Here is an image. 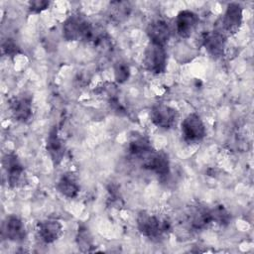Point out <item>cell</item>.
Returning <instances> with one entry per match:
<instances>
[{
  "label": "cell",
  "mask_w": 254,
  "mask_h": 254,
  "mask_svg": "<svg viewBox=\"0 0 254 254\" xmlns=\"http://www.w3.org/2000/svg\"><path fill=\"white\" fill-rule=\"evenodd\" d=\"M243 22V9L239 3L231 2L227 5L224 15L220 20L218 31L222 32L226 37L236 34Z\"/></svg>",
  "instance_id": "cell-6"
},
{
  "label": "cell",
  "mask_w": 254,
  "mask_h": 254,
  "mask_svg": "<svg viewBox=\"0 0 254 254\" xmlns=\"http://www.w3.org/2000/svg\"><path fill=\"white\" fill-rule=\"evenodd\" d=\"M76 244L81 252H91L94 249V243L91 233L84 225H80L76 234Z\"/></svg>",
  "instance_id": "cell-19"
},
{
  "label": "cell",
  "mask_w": 254,
  "mask_h": 254,
  "mask_svg": "<svg viewBox=\"0 0 254 254\" xmlns=\"http://www.w3.org/2000/svg\"><path fill=\"white\" fill-rule=\"evenodd\" d=\"M130 76V67L125 62H117L114 65V77L118 83H123Z\"/></svg>",
  "instance_id": "cell-22"
},
{
  "label": "cell",
  "mask_w": 254,
  "mask_h": 254,
  "mask_svg": "<svg viewBox=\"0 0 254 254\" xmlns=\"http://www.w3.org/2000/svg\"><path fill=\"white\" fill-rule=\"evenodd\" d=\"M143 167L158 176L165 177L170 174L169 156L164 151H152L143 159Z\"/></svg>",
  "instance_id": "cell-10"
},
{
  "label": "cell",
  "mask_w": 254,
  "mask_h": 254,
  "mask_svg": "<svg viewBox=\"0 0 254 254\" xmlns=\"http://www.w3.org/2000/svg\"><path fill=\"white\" fill-rule=\"evenodd\" d=\"M58 190L67 198H74L77 196L80 187L76 176L73 173H64L59 179L57 184Z\"/></svg>",
  "instance_id": "cell-18"
},
{
  "label": "cell",
  "mask_w": 254,
  "mask_h": 254,
  "mask_svg": "<svg viewBox=\"0 0 254 254\" xmlns=\"http://www.w3.org/2000/svg\"><path fill=\"white\" fill-rule=\"evenodd\" d=\"M150 119L156 127L168 130L176 125L179 119V112L170 105L157 103L151 108Z\"/></svg>",
  "instance_id": "cell-7"
},
{
  "label": "cell",
  "mask_w": 254,
  "mask_h": 254,
  "mask_svg": "<svg viewBox=\"0 0 254 254\" xmlns=\"http://www.w3.org/2000/svg\"><path fill=\"white\" fill-rule=\"evenodd\" d=\"M146 34L150 43L165 47L171 38V29L166 21L157 19L148 25Z\"/></svg>",
  "instance_id": "cell-14"
},
{
  "label": "cell",
  "mask_w": 254,
  "mask_h": 254,
  "mask_svg": "<svg viewBox=\"0 0 254 254\" xmlns=\"http://www.w3.org/2000/svg\"><path fill=\"white\" fill-rule=\"evenodd\" d=\"M32 95L27 93L18 94L9 99L8 105L10 112L17 121L26 123L32 118Z\"/></svg>",
  "instance_id": "cell-8"
},
{
  "label": "cell",
  "mask_w": 254,
  "mask_h": 254,
  "mask_svg": "<svg viewBox=\"0 0 254 254\" xmlns=\"http://www.w3.org/2000/svg\"><path fill=\"white\" fill-rule=\"evenodd\" d=\"M46 149L49 153L51 160L55 166H58L61 164L62 160L64 159L65 147L64 141L59 136L58 128L57 126H53L50 129L49 135L47 137V143H46Z\"/></svg>",
  "instance_id": "cell-15"
},
{
  "label": "cell",
  "mask_w": 254,
  "mask_h": 254,
  "mask_svg": "<svg viewBox=\"0 0 254 254\" xmlns=\"http://www.w3.org/2000/svg\"><path fill=\"white\" fill-rule=\"evenodd\" d=\"M93 25L81 14L69 15L63 24V36L66 41L90 42L93 32Z\"/></svg>",
  "instance_id": "cell-2"
},
{
  "label": "cell",
  "mask_w": 254,
  "mask_h": 254,
  "mask_svg": "<svg viewBox=\"0 0 254 254\" xmlns=\"http://www.w3.org/2000/svg\"><path fill=\"white\" fill-rule=\"evenodd\" d=\"M2 234L12 242H23L27 237L25 223L19 216L9 215L3 223Z\"/></svg>",
  "instance_id": "cell-12"
},
{
  "label": "cell",
  "mask_w": 254,
  "mask_h": 254,
  "mask_svg": "<svg viewBox=\"0 0 254 254\" xmlns=\"http://www.w3.org/2000/svg\"><path fill=\"white\" fill-rule=\"evenodd\" d=\"M227 37L218 30L208 31L201 35V45L213 59H219L224 55Z\"/></svg>",
  "instance_id": "cell-9"
},
{
  "label": "cell",
  "mask_w": 254,
  "mask_h": 254,
  "mask_svg": "<svg viewBox=\"0 0 254 254\" xmlns=\"http://www.w3.org/2000/svg\"><path fill=\"white\" fill-rule=\"evenodd\" d=\"M50 5L49 1H45V0H34L29 2V10L32 13H41L44 10H46Z\"/></svg>",
  "instance_id": "cell-24"
},
{
  "label": "cell",
  "mask_w": 254,
  "mask_h": 254,
  "mask_svg": "<svg viewBox=\"0 0 254 254\" xmlns=\"http://www.w3.org/2000/svg\"><path fill=\"white\" fill-rule=\"evenodd\" d=\"M212 222L217 223L220 226H227L231 221V213L222 204L215 205L210 209Z\"/></svg>",
  "instance_id": "cell-21"
},
{
  "label": "cell",
  "mask_w": 254,
  "mask_h": 254,
  "mask_svg": "<svg viewBox=\"0 0 254 254\" xmlns=\"http://www.w3.org/2000/svg\"><path fill=\"white\" fill-rule=\"evenodd\" d=\"M152 151H154V149L151 141L145 134L135 132L130 137L128 142V152L133 157L143 160Z\"/></svg>",
  "instance_id": "cell-16"
},
{
  "label": "cell",
  "mask_w": 254,
  "mask_h": 254,
  "mask_svg": "<svg viewBox=\"0 0 254 254\" xmlns=\"http://www.w3.org/2000/svg\"><path fill=\"white\" fill-rule=\"evenodd\" d=\"M137 228L139 232L152 240H159L167 235L171 229V222L146 210H141L137 215Z\"/></svg>",
  "instance_id": "cell-1"
},
{
  "label": "cell",
  "mask_w": 254,
  "mask_h": 254,
  "mask_svg": "<svg viewBox=\"0 0 254 254\" xmlns=\"http://www.w3.org/2000/svg\"><path fill=\"white\" fill-rule=\"evenodd\" d=\"M2 53L7 57L13 58L21 54V50H20V47L17 45V43L13 39H6L2 43Z\"/></svg>",
  "instance_id": "cell-23"
},
{
  "label": "cell",
  "mask_w": 254,
  "mask_h": 254,
  "mask_svg": "<svg viewBox=\"0 0 254 254\" xmlns=\"http://www.w3.org/2000/svg\"><path fill=\"white\" fill-rule=\"evenodd\" d=\"M131 12V5L129 2L123 1H116L111 2L109 7V14L110 18L116 21H122L128 17Z\"/></svg>",
  "instance_id": "cell-20"
},
{
  "label": "cell",
  "mask_w": 254,
  "mask_h": 254,
  "mask_svg": "<svg viewBox=\"0 0 254 254\" xmlns=\"http://www.w3.org/2000/svg\"><path fill=\"white\" fill-rule=\"evenodd\" d=\"M189 222L191 228L201 230L212 223L210 209L203 205H195L190 208L189 214Z\"/></svg>",
  "instance_id": "cell-17"
},
{
  "label": "cell",
  "mask_w": 254,
  "mask_h": 254,
  "mask_svg": "<svg viewBox=\"0 0 254 254\" xmlns=\"http://www.w3.org/2000/svg\"><path fill=\"white\" fill-rule=\"evenodd\" d=\"M168 57L165 47L149 43L144 51L143 65L144 67L154 73L161 74L166 71Z\"/></svg>",
  "instance_id": "cell-4"
},
{
  "label": "cell",
  "mask_w": 254,
  "mask_h": 254,
  "mask_svg": "<svg viewBox=\"0 0 254 254\" xmlns=\"http://www.w3.org/2000/svg\"><path fill=\"white\" fill-rule=\"evenodd\" d=\"M2 166L6 173L7 183L10 188L18 189L25 186L27 183L25 168L16 153H6L2 159Z\"/></svg>",
  "instance_id": "cell-3"
},
{
  "label": "cell",
  "mask_w": 254,
  "mask_h": 254,
  "mask_svg": "<svg viewBox=\"0 0 254 254\" xmlns=\"http://www.w3.org/2000/svg\"><path fill=\"white\" fill-rule=\"evenodd\" d=\"M182 136L185 142L194 144L202 141L206 135L205 125L196 113H190L181 124Z\"/></svg>",
  "instance_id": "cell-5"
},
{
  "label": "cell",
  "mask_w": 254,
  "mask_h": 254,
  "mask_svg": "<svg viewBox=\"0 0 254 254\" xmlns=\"http://www.w3.org/2000/svg\"><path fill=\"white\" fill-rule=\"evenodd\" d=\"M63 231V224L57 219H45L37 224L38 236L46 244L56 242L62 236Z\"/></svg>",
  "instance_id": "cell-13"
},
{
  "label": "cell",
  "mask_w": 254,
  "mask_h": 254,
  "mask_svg": "<svg viewBox=\"0 0 254 254\" xmlns=\"http://www.w3.org/2000/svg\"><path fill=\"white\" fill-rule=\"evenodd\" d=\"M198 21V16L193 11L183 10L179 12L175 20L177 34L183 39L190 38L196 29Z\"/></svg>",
  "instance_id": "cell-11"
}]
</instances>
